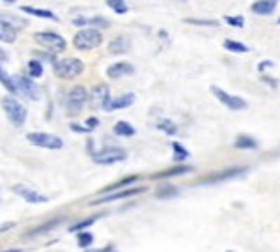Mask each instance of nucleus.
I'll use <instances>...</instances> for the list:
<instances>
[{
  "label": "nucleus",
  "instance_id": "f257e3e1",
  "mask_svg": "<svg viewBox=\"0 0 280 252\" xmlns=\"http://www.w3.org/2000/svg\"><path fill=\"white\" fill-rule=\"evenodd\" d=\"M101 43H103V34L92 26L79 30L73 37L75 49H79V51H92V49H97Z\"/></svg>",
  "mask_w": 280,
  "mask_h": 252
},
{
  "label": "nucleus",
  "instance_id": "f03ea898",
  "mask_svg": "<svg viewBox=\"0 0 280 252\" xmlns=\"http://www.w3.org/2000/svg\"><path fill=\"white\" fill-rule=\"evenodd\" d=\"M52 71L58 79H75L82 75L84 71V62L79 58H64L58 60L54 66H52Z\"/></svg>",
  "mask_w": 280,
  "mask_h": 252
},
{
  "label": "nucleus",
  "instance_id": "7ed1b4c3",
  "mask_svg": "<svg viewBox=\"0 0 280 252\" xmlns=\"http://www.w3.org/2000/svg\"><path fill=\"white\" fill-rule=\"evenodd\" d=\"M2 109L6 112L7 120L13 124L15 127H21L24 126V122H26V109H24V105H21L15 97L11 96H6L2 99Z\"/></svg>",
  "mask_w": 280,
  "mask_h": 252
},
{
  "label": "nucleus",
  "instance_id": "20e7f679",
  "mask_svg": "<svg viewBox=\"0 0 280 252\" xmlns=\"http://www.w3.org/2000/svg\"><path fill=\"white\" fill-rule=\"evenodd\" d=\"M88 92L84 86H73V88L67 92L66 96V111L69 116H75L84 109V105L88 103Z\"/></svg>",
  "mask_w": 280,
  "mask_h": 252
},
{
  "label": "nucleus",
  "instance_id": "39448f33",
  "mask_svg": "<svg viewBox=\"0 0 280 252\" xmlns=\"http://www.w3.org/2000/svg\"><path fill=\"white\" fill-rule=\"evenodd\" d=\"M34 39H36L39 45H43L45 49H49L51 52L54 54H58V52H64L66 51V39L56 34V32H36L34 34Z\"/></svg>",
  "mask_w": 280,
  "mask_h": 252
},
{
  "label": "nucleus",
  "instance_id": "423d86ee",
  "mask_svg": "<svg viewBox=\"0 0 280 252\" xmlns=\"http://www.w3.org/2000/svg\"><path fill=\"white\" fill-rule=\"evenodd\" d=\"M26 140L30 144H34L37 148L43 149H62L64 148V140L56 136V134L49 133H28L26 134Z\"/></svg>",
  "mask_w": 280,
  "mask_h": 252
},
{
  "label": "nucleus",
  "instance_id": "0eeeda50",
  "mask_svg": "<svg viewBox=\"0 0 280 252\" xmlns=\"http://www.w3.org/2000/svg\"><path fill=\"white\" fill-rule=\"evenodd\" d=\"M94 163L96 164H114V163H120V161H126L127 159V151L124 148H105L101 151H96L94 155Z\"/></svg>",
  "mask_w": 280,
  "mask_h": 252
},
{
  "label": "nucleus",
  "instance_id": "6e6552de",
  "mask_svg": "<svg viewBox=\"0 0 280 252\" xmlns=\"http://www.w3.org/2000/svg\"><path fill=\"white\" fill-rule=\"evenodd\" d=\"M249 168L247 166H232V168H224L221 172H215V174H209L206 178H202L198 181L200 185H209V183H219V181H226V179H234V178H239V176H243L247 174Z\"/></svg>",
  "mask_w": 280,
  "mask_h": 252
},
{
  "label": "nucleus",
  "instance_id": "1a4fd4ad",
  "mask_svg": "<svg viewBox=\"0 0 280 252\" xmlns=\"http://www.w3.org/2000/svg\"><path fill=\"white\" fill-rule=\"evenodd\" d=\"M211 94H213L224 107H228L230 111H243V109H247V101H245L243 97L232 96L228 92L221 90L219 86H211Z\"/></svg>",
  "mask_w": 280,
  "mask_h": 252
},
{
  "label": "nucleus",
  "instance_id": "9d476101",
  "mask_svg": "<svg viewBox=\"0 0 280 252\" xmlns=\"http://www.w3.org/2000/svg\"><path fill=\"white\" fill-rule=\"evenodd\" d=\"M111 101V90L107 84H97L90 92V107L97 111V109H105V105Z\"/></svg>",
  "mask_w": 280,
  "mask_h": 252
},
{
  "label": "nucleus",
  "instance_id": "9b49d317",
  "mask_svg": "<svg viewBox=\"0 0 280 252\" xmlns=\"http://www.w3.org/2000/svg\"><path fill=\"white\" fill-rule=\"evenodd\" d=\"M15 82H17V88H19V94H21V96L28 97V99H34V101L39 99V96H41L39 86H37L30 77L19 75V77H15Z\"/></svg>",
  "mask_w": 280,
  "mask_h": 252
},
{
  "label": "nucleus",
  "instance_id": "f8f14e48",
  "mask_svg": "<svg viewBox=\"0 0 280 252\" xmlns=\"http://www.w3.org/2000/svg\"><path fill=\"white\" fill-rule=\"evenodd\" d=\"M146 191V187H135V189H124V191H116V193H109L99 196L92 202L94 206H99V204H107V202H114V200H124V198H129V196H135V194H140Z\"/></svg>",
  "mask_w": 280,
  "mask_h": 252
},
{
  "label": "nucleus",
  "instance_id": "ddd939ff",
  "mask_svg": "<svg viewBox=\"0 0 280 252\" xmlns=\"http://www.w3.org/2000/svg\"><path fill=\"white\" fill-rule=\"evenodd\" d=\"M11 191H13L15 194H19L22 200L28 202V204H45V202H49V196H45V194L37 193V191L28 189V187H24V185H13Z\"/></svg>",
  "mask_w": 280,
  "mask_h": 252
},
{
  "label": "nucleus",
  "instance_id": "4468645a",
  "mask_svg": "<svg viewBox=\"0 0 280 252\" xmlns=\"http://www.w3.org/2000/svg\"><path fill=\"white\" fill-rule=\"evenodd\" d=\"M135 103V94H124V96L116 97V99H111L109 103L105 105V112H114V111H122V109H127Z\"/></svg>",
  "mask_w": 280,
  "mask_h": 252
},
{
  "label": "nucleus",
  "instance_id": "2eb2a0df",
  "mask_svg": "<svg viewBox=\"0 0 280 252\" xmlns=\"http://www.w3.org/2000/svg\"><path fill=\"white\" fill-rule=\"evenodd\" d=\"M192 172V166L189 164H176V166H172V168H166V170H161L153 174L151 179H168V178H174V176H183V174H189Z\"/></svg>",
  "mask_w": 280,
  "mask_h": 252
},
{
  "label": "nucleus",
  "instance_id": "dca6fc26",
  "mask_svg": "<svg viewBox=\"0 0 280 252\" xmlns=\"http://www.w3.org/2000/svg\"><path fill=\"white\" fill-rule=\"evenodd\" d=\"M133 73H135V67L131 64H127V62H116V64L109 66V69H107L109 79H120V77H126V75H133Z\"/></svg>",
  "mask_w": 280,
  "mask_h": 252
},
{
  "label": "nucleus",
  "instance_id": "f3484780",
  "mask_svg": "<svg viewBox=\"0 0 280 252\" xmlns=\"http://www.w3.org/2000/svg\"><path fill=\"white\" fill-rule=\"evenodd\" d=\"M15 37H17V26H13L2 15V21H0V39H2V43H13Z\"/></svg>",
  "mask_w": 280,
  "mask_h": 252
},
{
  "label": "nucleus",
  "instance_id": "a211bd4d",
  "mask_svg": "<svg viewBox=\"0 0 280 252\" xmlns=\"http://www.w3.org/2000/svg\"><path fill=\"white\" fill-rule=\"evenodd\" d=\"M131 51V39L127 36H118L114 37L109 43V52L111 54H124V52Z\"/></svg>",
  "mask_w": 280,
  "mask_h": 252
},
{
  "label": "nucleus",
  "instance_id": "6ab92c4d",
  "mask_svg": "<svg viewBox=\"0 0 280 252\" xmlns=\"http://www.w3.org/2000/svg\"><path fill=\"white\" fill-rule=\"evenodd\" d=\"M277 4H279V0H256L251 9L256 15H271L277 9Z\"/></svg>",
  "mask_w": 280,
  "mask_h": 252
},
{
  "label": "nucleus",
  "instance_id": "aec40b11",
  "mask_svg": "<svg viewBox=\"0 0 280 252\" xmlns=\"http://www.w3.org/2000/svg\"><path fill=\"white\" fill-rule=\"evenodd\" d=\"M139 176H127V178L124 179H120V181H116V183H112V185L109 187H105L103 191H101V194H109L112 193V191H124L127 185H133L135 181H139Z\"/></svg>",
  "mask_w": 280,
  "mask_h": 252
},
{
  "label": "nucleus",
  "instance_id": "412c9836",
  "mask_svg": "<svg viewBox=\"0 0 280 252\" xmlns=\"http://www.w3.org/2000/svg\"><path fill=\"white\" fill-rule=\"evenodd\" d=\"M21 11L28 15H36V17H41V19H51V21H58V15H54L49 9H39V7H32V6H21Z\"/></svg>",
  "mask_w": 280,
  "mask_h": 252
},
{
  "label": "nucleus",
  "instance_id": "4be33fe9",
  "mask_svg": "<svg viewBox=\"0 0 280 252\" xmlns=\"http://www.w3.org/2000/svg\"><path fill=\"white\" fill-rule=\"evenodd\" d=\"M234 146L237 149H256L258 148V140H254L249 134H239L236 138V142H234Z\"/></svg>",
  "mask_w": 280,
  "mask_h": 252
},
{
  "label": "nucleus",
  "instance_id": "5701e85b",
  "mask_svg": "<svg viewBox=\"0 0 280 252\" xmlns=\"http://www.w3.org/2000/svg\"><path fill=\"white\" fill-rule=\"evenodd\" d=\"M62 223V219H52L49 223H43L41 226H36V228H32V230L26 232V238H32V236H39V234H45V232L52 230V228H56L58 224Z\"/></svg>",
  "mask_w": 280,
  "mask_h": 252
},
{
  "label": "nucleus",
  "instance_id": "b1692460",
  "mask_svg": "<svg viewBox=\"0 0 280 252\" xmlns=\"http://www.w3.org/2000/svg\"><path fill=\"white\" fill-rule=\"evenodd\" d=\"M177 194V189L174 185H170V183H162V185L157 187V191H155V198H159V200H164V198H174Z\"/></svg>",
  "mask_w": 280,
  "mask_h": 252
},
{
  "label": "nucleus",
  "instance_id": "393cba45",
  "mask_svg": "<svg viewBox=\"0 0 280 252\" xmlns=\"http://www.w3.org/2000/svg\"><path fill=\"white\" fill-rule=\"evenodd\" d=\"M0 82H2V86H6V90L9 92V94H19V88H17V82H15V79H11L9 75L4 71V67L0 69Z\"/></svg>",
  "mask_w": 280,
  "mask_h": 252
},
{
  "label": "nucleus",
  "instance_id": "a878e982",
  "mask_svg": "<svg viewBox=\"0 0 280 252\" xmlns=\"http://www.w3.org/2000/svg\"><path fill=\"white\" fill-rule=\"evenodd\" d=\"M135 127L129 124V122H118L116 126H114V134H118V136H135Z\"/></svg>",
  "mask_w": 280,
  "mask_h": 252
},
{
  "label": "nucleus",
  "instance_id": "bb28decb",
  "mask_svg": "<svg viewBox=\"0 0 280 252\" xmlns=\"http://www.w3.org/2000/svg\"><path fill=\"white\" fill-rule=\"evenodd\" d=\"M155 127H157L159 131H162V133L170 134V136L177 133V126L174 124V122H172V120H166V118L159 120V122H157V126H155Z\"/></svg>",
  "mask_w": 280,
  "mask_h": 252
},
{
  "label": "nucleus",
  "instance_id": "cd10ccee",
  "mask_svg": "<svg viewBox=\"0 0 280 252\" xmlns=\"http://www.w3.org/2000/svg\"><path fill=\"white\" fill-rule=\"evenodd\" d=\"M224 49L232 52H249V47L241 41H236V39H224Z\"/></svg>",
  "mask_w": 280,
  "mask_h": 252
},
{
  "label": "nucleus",
  "instance_id": "c85d7f7f",
  "mask_svg": "<svg viewBox=\"0 0 280 252\" xmlns=\"http://www.w3.org/2000/svg\"><path fill=\"white\" fill-rule=\"evenodd\" d=\"M28 75H30V79H39V77L43 75V66H41L39 60L32 58L28 62Z\"/></svg>",
  "mask_w": 280,
  "mask_h": 252
},
{
  "label": "nucleus",
  "instance_id": "c756f323",
  "mask_svg": "<svg viewBox=\"0 0 280 252\" xmlns=\"http://www.w3.org/2000/svg\"><path fill=\"white\" fill-rule=\"evenodd\" d=\"M172 149H174V161H176V163H183L185 159L189 157V151H187L179 142H172Z\"/></svg>",
  "mask_w": 280,
  "mask_h": 252
},
{
  "label": "nucleus",
  "instance_id": "7c9ffc66",
  "mask_svg": "<svg viewBox=\"0 0 280 252\" xmlns=\"http://www.w3.org/2000/svg\"><path fill=\"white\" fill-rule=\"evenodd\" d=\"M107 6L111 7L114 13L118 15H124L127 13V4L126 0H107Z\"/></svg>",
  "mask_w": 280,
  "mask_h": 252
},
{
  "label": "nucleus",
  "instance_id": "2f4dec72",
  "mask_svg": "<svg viewBox=\"0 0 280 252\" xmlns=\"http://www.w3.org/2000/svg\"><path fill=\"white\" fill-rule=\"evenodd\" d=\"M77 243H79L81 249H88L90 245H94V234H90V232H79Z\"/></svg>",
  "mask_w": 280,
  "mask_h": 252
},
{
  "label": "nucleus",
  "instance_id": "473e14b6",
  "mask_svg": "<svg viewBox=\"0 0 280 252\" xmlns=\"http://www.w3.org/2000/svg\"><path fill=\"white\" fill-rule=\"evenodd\" d=\"M183 22L187 24H196V26H219V21H211V19H191V17H187L183 19Z\"/></svg>",
  "mask_w": 280,
  "mask_h": 252
},
{
  "label": "nucleus",
  "instance_id": "72a5a7b5",
  "mask_svg": "<svg viewBox=\"0 0 280 252\" xmlns=\"http://www.w3.org/2000/svg\"><path fill=\"white\" fill-rule=\"evenodd\" d=\"M99 217H101V215L90 217V219H86V221H82V223H79V224H75V226H71V228H69V232H82L84 228H88V226H92V224L96 223Z\"/></svg>",
  "mask_w": 280,
  "mask_h": 252
},
{
  "label": "nucleus",
  "instance_id": "f704fd0d",
  "mask_svg": "<svg viewBox=\"0 0 280 252\" xmlns=\"http://www.w3.org/2000/svg\"><path fill=\"white\" fill-rule=\"evenodd\" d=\"M224 21L228 22L230 26H236V28H243L245 26V19L243 17H239V15H236V17H234V15H226Z\"/></svg>",
  "mask_w": 280,
  "mask_h": 252
},
{
  "label": "nucleus",
  "instance_id": "c9c22d12",
  "mask_svg": "<svg viewBox=\"0 0 280 252\" xmlns=\"http://www.w3.org/2000/svg\"><path fill=\"white\" fill-rule=\"evenodd\" d=\"M34 58H36V60H45V62H51L52 66L58 62V60L54 58V52H34Z\"/></svg>",
  "mask_w": 280,
  "mask_h": 252
},
{
  "label": "nucleus",
  "instance_id": "e433bc0d",
  "mask_svg": "<svg viewBox=\"0 0 280 252\" xmlns=\"http://www.w3.org/2000/svg\"><path fill=\"white\" fill-rule=\"evenodd\" d=\"M273 66H275L273 60H264V62H260L258 64V71L260 73H264L266 69H269V67H273Z\"/></svg>",
  "mask_w": 280,
  "mask_h": 252
},
{
  "label": "nucleus",
  "instance_id": "4c0bfd02",
  "mask_svg": "<svg viewBox=\"0 0 280 252\" xmlns=\"http://www.w3.org/2000/svg\"><path fill=\"white\" fill-rule=\"evenodd\" d=\"M69 129H71L73 133H84V134L92 131V129H88V127H82V126H79V124H71V126H69Z\"/></svg>",
  "mask_w": 280,
  "mask_h": 252
},
{
  "label": "nucleus",
  "instance_id": "58836bf2",
  "mask_svg": "<svg viewBox=\"0 0 280 252\" xmlns=\"http://www.w3.org/2000/svg\"><path fill=\"white\" fill-rule=\"evenodd\" d=\"M97 126H99V120L94 118V116H92V118L86 120V127H88V129H96Z\"/></svg>",
  "mask_w": 280,
  "mask_h": 252
},
{
  "label": "nucleus",
  "instance_id": "ea45409f",
  "mask_svg": "<svg viewBox=\"0 0 280 252\" xmlns=\"http://www.w3.org/2000/svg\"><path fill=\"white\" fill-rule=\"evenodd\" d=\"M262 81L267 82V84H269V86H273V88H277V86H279L277 79H271V77H267V75H264V77H262Z\"/></svg>",
  "mask_w": 280,
  "mask_h": 252
},
{
  "label": "nucleus",
  "instance_id": "a19ab883",
  "mask_svg": "<svg viewBox=\"0 0 280 252\" xmlns=\"http://www.w3.org/2000/svg\"><path fill=\"white\" fill-rule=\"evenodd\" d=\"M9 228H13V223H4V224H2V228H0V230L6 232V230H9Z\"/></svg>",
  "mask_w": 280,
  "mask_h": 252
},
{
  "label": "nucleus",
  "instance_id": "79ce46f5",
  "mask_svg": "<svg viewBox=\"0 0 280 252\" xmlns=\"http://www.w3.org/2000/svg\"><path fill=\"white\" fill-rule=\"evenodd\" d=\"M90 252H112L111 247H107V249H101V251H90Z\"/></svg>",
  "mask_w": 280,
  "mask_h": 252
},
{
  "label": "nucleus",
  "instance_id": "37998d69",
  "mask_svg": "<svg viewBox=\"0 0 280 252\" xmlns=\"http://www.w3.org/2000/svg\"><path fill=\"white\" fill-rule=\"evenodd\" d=\"M2 2H4V4H15L17 0H2Z\"/></svg>",
  "mask_w": 280,
  "mask_h": 252
},
{
  "label": "nucleus",
  "instance_id": "c03bdc74",
  "mask_svg": "<svg viewBox=\"0 0 280 252\" xmlns=\"http://www.w3.org/2000/svg\"><path fill=\"white\" fill-rule=\"evenodd\" d=\"M4 252H21V251H4Z\"/></svg>",
  "mask_w": 280,
  "mask_h": 252
},
{
  "label": "nucleus",
  "instance_id": "a18cd8bd",
  "mask_svg": "<svg viewBox=\"0 0 280 252\" xmlns=\"http://www.w3.org/2000/svg\"><path fill=\"white\" fill-rule=\"evenodd\" d=\"M279 24H280V19H279Z\"/></svg>",
  "mask_w": 280,
  "mask_h": 252
}]
</instances>
